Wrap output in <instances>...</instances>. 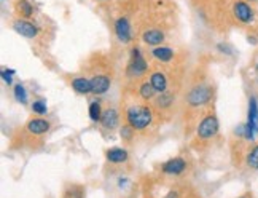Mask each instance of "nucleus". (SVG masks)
I'll return each mask as SVG.
<instances>
[{"label": "nucleus", "mask_w": 258, "mask_h": 198, "mask_svg": "<svg viewBox=\"0 0 258 198\" xmlns=\"http://www.w3.org/2000/svg\"><path fill=\"white\" fill-rule=\"evenodd\" d=\"M102 106L99 101H93L89 104V118L93 122H101V117H102Z\"/></svg>", "instance_id": "obj_22"}, {"label": "nucleus", "mask_w": 258, "mask_h": 198, "mask_svg": "<svg viewBox=\"0 0 258 198\" xmlns=\"http://www.w3.org/2000/svg\"><path fill=\"white\" fill-rule=\"evenodd\" d=\"M85 196V189L82 185H71L64 192V198H83Z\"/></svg>", "instance_id": "obj_24"}, {"label": "nucleus", "mask_w": 258, "mask_h": 198, "mask_svg": "<svg viewBox=\"0 0 258 198\" xmlns=\"http://www.w3.org/2000/svg\"><path fill=\"white\" fill-rule=\"evenodd\" d=\"M218 130H220V123H218V118L214 114L206 115L203 120L200 122L196 128V134L200 137L201 141H207V139H212L218 134Z\"/></svg>", "instance_id": "obj_5"}, {"label": "nucleus", "mask_w": 258, "mask_h": 198, "mask_svg": "<svg viewBox=\"0 0 258 198\" xmlns=\"http://www.w3.org/2000/svg\"><path fill=\"white\" fill-rule=\"evenodd\" d=\"M49 128H51V125H49L46 118H31L26 125L27 133H31L34 136H42V134L48 133Z\"/></svg>", "instance_id": "obj_11"}, {"label": "nucleus", "mask_w": 258, "mask_h": 198, "mask_svg": "<svg viewBox=\"0 0 258 198\" xmlns=\"http://www.w3.org/2000/svg\"><path fill=\"white\" fill-rule=\"evenodd\" d=\"M214 97V88L209 85H196L186 94V104L190 107H203Z\"/></svg>", "instance_id": "obj_2"}, {"label": "nucleus", "mask_w": 258, "mask_h": 198, "mask_svg": "<svg viewBox=\"0 0 258 198\" xmlns=\"http://www.w3.org/2000/svg\"><path fill=\"white\" fill-rule=\"evenodd\" d=\"M231 15L236 19V23H239L242 26H249L255 19V10L247 0H233Z\"/></svg>", "instance_id": "obj_3"}, {"label": "nucleus", "mask_w": 258, "mask_h": 198, "mask_svg": "<svg viewBox=\"0 0 258 198\" xmlns=\"http://www.w3.org/2000/svg\"><path fill=\"white\" fill-rule=\"evenodd\" d=\"M245 163L250 170H258V144H255L245 157Z\"/></svg>", "instance_id": "obj_21"}, {"label": "nucleus", "mask_w": 258, "mask_h": 198, "mask_svg": "<svg viewBox=\"0 0 258 198\" xmlns=\"http://www.w3.org/2000/svg\"><path fill=\"white\" fill-rule=\"evenodd\" d=\"M13 96L19 104H26L27 103V91H26L24 85H21V83L15 85L13 86Z\"/></svg>", "instance_id": "obj_23"}, {"label": "nucleus", "mask_w": 258, "mask_h": 198, "mask_svg": "<svg viewBox=\"0 0 258 198\" xmlns=\"http://www.w3.org/2000/svg\"><path fill=\"white\" fill-rule=\"evenodd\" d=\"M150 83L153 85L156 93H164L167 91V77L161 71H155L150 74Z\"/></svg>", "instance_id": "obj_18"}, {"label": "nucleus", "mask_w": 258, "mask_h": 198, "mask_svg": "<svg viewBox=\"0 0 258 198\" xmlns=\"http://www.w3.org/2000/svg\"><path fill=\"white\" fill-rule=\"evenodd\" d=\"M32 111L37 114V115H45L48 112V107H46V103L43 99H37V101L32 103Z\"/></svg>", "instance_id": "obj_26"}, {"label": "nucleus", "mask_w": 258, "mask_h": 198, "mask_svg": "<svg viewBox=\"0 0 258 198\" xmlns=\"http://www.w3.org/2000/svg\"><path fill=\"white\" fill-rule=\"evenodd\" d=\"M91 85H93V94L102 96L110 90L112 77L108 74H94L91 77Z\"/></svg>", "instance_id": "obj_9"}, {"label": "nucleus", "mask_w": 258, "mask_h": 198, "mask_svg": "<svg viewBox=\"0 0 258 198\" xmlns=\"http://www.w3.org/2000/svg\"><path fill=\"white\" fill-rule=\"evenodd\" d=\"M174 94L172 93H169V91H164V93H160V96H158L156 99H155V106L158 107V109H169L172 104H174Z\"/></svg>", "instance_id": "obj_19"}, {"label": "nucleus", "mask_w": 258, "mask_h": 198, "mask_svg": "<svg viewBox=\"0 0 258 198\" xmlns=\"http://www.w3.org/2000/svg\"><path fill=\"white\" fill-rule=\"evenodd\" d=\"M241 198H245V196H241Z\"/></svg>", "instance_id": "obj_32"}, {"label": "nucleus", "mask_w": 258, "mask_h": 198, "mask_svg": "<svg viewBox=\"0 0 258 198\" xmlns=\"http://www.w3.org/2000/svg\"><path fill=\"white\" fill-rule=\"evenodd\" d=\"M218 49H223L222 53H226V55H231V53H233L231 46H228V45H223V43H220V45H218Z\"/></svg>", "instance_id": "obj_28"}, {"label": "nucleus", "mask_w": 258, "mask_h": 198, "mask_svg": "<svg viewBox=\"0 0 258 198\" xmlns=\"http://www.w3.org/2000/svg\"><path fill=\"white\" fill-rule=\"evenodd\" d=\"M105 157L110 163H124V162H127L129 154L123 147H112L105 152Z\"/></svg>", "instance_id": "obj_16"}, {"label": "nucleus", "mask_w": 258, "mask_h": 198, "mask_svg": "<svg viewBox=\"0 0 258 198\" xmlns=\"http://www.w3.org/2000/svg\"><path fill=\"white\" fill-rule=\"evenodd\" d=\"M161 170H163V173L172 174V176L182 174L186 170V162L182 157H175V158H171V160H167L166 163H163Z\"/></svg>", "instance_id": "obj_10"}, {"label": "nucleus", "mask_w": 258, "mask_h": 198, "mask_svg": "<svg viewBox=\"0 0 258 198\" xmlns=\"http://www.w3.org/2000/svg\"><path fill=\"white\" fill-rule=\"evenodd\" d=\"M113 31L116 38L121 43H129L133 40V26L129 23L127 16H120L113 24Z\"/></svg>", "instance_id": "obj_7"}, {"label": "nucleus", "mask_w": 258, "mask_h": 198, "mask_svg": "<svg viewBox=\"0 0 258 198\" xmlns=\"http://www.w3.org/2000/svg\"><path fill=\"white\" fill-rule=\"evenodd\" d=\"M155 94H156V91L150 82H144V83H141V86H139V96H141L144 101H152Z\"/></svg>", "instance_id": "obj_20"}, {"label": "nucleus", "mask_w": 258, "mask_h": 198, "mask_svg": "<svg viewBox=\"0 0 258 198\" xmlns=\"http://www.w3.org/2000/svg\"><path fill=\"white\" fill-rule=\"evenodd\" d=\"M134 133H136V130H134V128L131 126V125H123L121 126V130H120V136H121V139L123 141H131L133 139V136H134Z\"/></svg>", "instance_id": "obj_25"}, {"label": "nucleus", "mask_w": 258, "mask_h": 198, "mask_svg": "<svg viewBox=\"0 0 258 198\" xmlns=\"http://www.w3.org/2000/svg\"><path fill=\"white\" fill-rule=\"evenodd\" d=\"M15 13L18 18H24V19H31L34 16V7L29 0H15Z\"/></svg>", "instance_id": "obj_14"}, {"label": "nucleus", "mask_w": 258, "mask_h": 198, "mask_svg": "<svg viewBox=\"0 0 258 198\" xmlns=\"http://www.w3.org/2000/svg\"><path fill=\"white\" fill-rule=\"evenodd\" d=\"M72 88L78 94H89L93 93V85H91V78L88 77H75L71 82Z\"/></svg>", "instance_id": "obj_15"}, {"label": "nucleus", "mask_w": 258, "mask_h": 198, "mask_svg": "<svg viewBox=\"0 0 258 198\" xmlns=\"http://www.w3.org/2000/svg\"><path fill=\"white\" fill-rule=\"evenodd\" d=\"M166 198H178V193H177L175 190H171L169 193L166 195Z\"/></svg>", "instance_id": "obj_29"}, {"label": "nucleus", "mask_w": 258, "mask_h": 198, "mask_svg": "<svg viewBox=\"0 0 258 198\" xmlns=\"http://www.w3.org/2000/svg\"><path fill=\"white\" fill-rule=\"evenodd\" d=\"M13 74H15V71H12V69H8V71L5 69V71H2V78H4V82L8 83V85H12V83H13V77H12Z\"/></svg>", "instance_id": "obj_27"}, {"label": "nucleus", "mask_w": 258, "mask_h": 198, "mask_svg": "<svg viewBox=\"0 0 258 198\" xmlns=\"http://www.w3.org/2000/svg\"><path fill=\"white\" fill-rule=\"evenodd\" d=\"M97 2H105V0H97Z\"/></svg>", "instance_id": "obj_31"}, {"label": "nucleus", "mask_w": 258, "mask_h": 198, "mask_svg": "<svg viewBox=\"0 0 258 198\" xmlns=\"http://www.w3.org/2000/svg\"><path fill=\"white\" fill-rule=\"evenodd\" d=\"M247 2H250V4H255V2H258V0H247Z\"/></svg>", "instance_id": "obj_30"}, {"label": "nucleus", "mask_w": 258, "mask_h": 198, "mask_svg": "<svg viewBox=\"0 0 258 198\" xmlns=\"http://www.w3.org/2000/svg\"><path fill=\"white\" fill-rule=\"evenodd\" d=\"M13 29L26 38H35L38 35V26L35 23H32L31 19H24V18H18L13 21Z\"/></svg>", "instance_id": "obj_8"}, {"label": "nucleus", "mask_w": 258, "mask_h": 198, "mask_svg": "<svg viewBox=\"0 0 258 198\" xmlns=\"http://www.w3.org/2000/svg\"><path fill=\"white\" fill-rule=\"evenodd\" d=\"M118 122H120V114H118L116 109L108 107L102 112L101 125L105 128V130H115V128L118 126Z\"/></svg>", "instance_id": "obj_12"}, {"label": "nucleus", "mask_w": 258, "mask_h": 198, "mask_svg": "<svg viewBox=\"0 0 258 198\" xmlns=\"http://www.w3.org/2000/svg\"><path fill=\"white\" fill-rule=\"evenodd\" d=\"M142 40L150 46H160L164 42V32L161 29H147L142 34Z\"/></svg>", "instance_id": "obj_13"}, {"label": "nucleus", "mask_w": 258, "mask_h": 198, "mask_svg": "<svg viewBox=\"0 0 258 198\" xmlns=\"http://www.w3.org/2000/svg\"><path fill=\"white\" fill-rule=\"evenodd\" d=\"M153 122L152 107L145 104H134L126 111V123L131 125L136 131H144Z\"/></svg>", "instance_id": "obj_1"}, {"label": "nucleus", "mask_w": 258, "mask_h": 198, "mask_svg": "<svg viewBox=\"0 0 258 198\" xmlns=\"http://www.w3.org/2000/svg\"><path fill=\"white\" fill-rule=\"evenodd\" d=\"M256 133H258V103H256V97L252 96L249 99V114H247L244 137L247 141H253Z\"/></svg>", "instance_id": "obj_6"}, {"label": "nucleus", "mask_w": 258, "mask_h": 198, "mask_svg": "<svg viewBox=\"0 0 258 198\" xmlns=\"http://www.w3.org/2000/svg\"><path fill=\"white\" fill-rule=\"evenodd\" d=\"M152 56L156 59V61L160 63H171L174 59V49L169 48V46H153L152 49Z\"/></svg>", "instance_id": "obj_17"}, {"label": "nucleus", "mask_w": 258, "mask_h": 198, "mask_svg": "<svg viewBox=\"0 0 258 198\" xmlns=\"http://www.w3.org/2000/svg\"><path fill=\"white\" fill-rule=\"evenodd\" d=\"M148 71V64L147 59L144 58L141 48L134 46L131 49V58H129V64H127V75L129 77H144Z\"/></svg>", "instance_id": "obj_4"}]
</instances>
